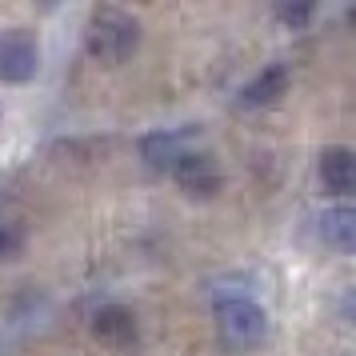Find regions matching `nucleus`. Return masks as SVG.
<instances>
[{
	"mask_svg": "<svg viewBox=\"0 0 356 356\" xmlns=\"http://www.w3.org/2000/svg\"><path fill=\"white\" fill-rule=\"evenodd\" d=\"M140 44V24L136 17H129L124 8H113V4H100L88 13V24H84V49L92 60L100 65H124Z\"/></svg>",
	"mask_w": 356,
	"mask_h": 356,
	"instance_id": "obj_1",
	"label": "nucleus"
},
{
	"mask_svg": "<svg viewBox=\"0 0 356 356\" xmlns=\"http://www.w3.org/2000/svg\"><path fill=\"white\" fill-rule=\"evenodd\" d=\"M216 332H220V344L232 348V353H248L257 348L264 332H268V316L264 308L244 300V296H220L216 300Z\"/></svg>",
	"mask_w": 356,
	"mask_h": 356,
	"instance_id": "obj_2",
	"label": "nucleus"
},
{
	"mask_svg": "<svg viewBox=\"0 0 356 356\" xmlns=\"http://www.w3.org/2000/svg\"><path fill=\"white\" fill-rule=\"evenodd\" d=\"M172 177H177V184L188 196H196V200H212V196L220 193V184H225L220 164L212 161L209 152H184V156L172 164Z\"/></svg>",
	"mask_w": 356,
	"mask_h": 356,
	"instance_id": "obj_3",
	"label": "nucleus"
},
{
	"mask_svg": "<svg viewBox=\"0 0 356 356\" xmlns=\"http://www.w3.org/2000/svg\"><path fill=\"white\" fill-rule=\"evenodd\" d=\"M40 68V52L29 33L0 36V81L4 84H29Z\"/></svg>",
	"mask_w": 356,
	"mask_h": 356,
	"instance_id": "obj_4",
	"label": "nucleus"
},
{
	"mask_svg": "<svg viewBox=\"0 0 356 356\" xmlns=\"http://www.w3.org/2000/svg\"><path fill=\"white\" fill-rule=\"evenodd\" d=\"M316 172H321V184H324V193L328 196H337V200L353 196V188H356V156H353V148H344V145L324 148Z\"/></svg>",
	"mask_w": 356,
	"mask_h": 356,
	"instance_id": "obj_5",
	"label": "nucleus"
},
{
	"mask_svg": "<svg viewBox=\"0 0 356 356\" xmlns=\"http://www.w3.org/2000/svg\"><path fill=\"white\" fill-rule=\"evenodd\" d=\"M92 332H97V340H104V344L124 348V344H132V340H136L140 324H136V316H132V308L104 305V308H97V316H92Z\"/></svg>",
	"mask_w": 356,
	"mask_h": 356,
	"instance_id": "obj_6",
	"label": "nucleus"
},
{
	"mask_svg": "<svg viewBox=\"0 0 356 356\" xmlns=\"http://www.w3.org/2000/svg\"><path fill=\"white\" fill-rule=\"evenodd\" d=\"M289 81H292L289 65H268V68H260L257 76L244 84L241 104H244V108H264V104H276V100L289 92Z\"/></svg>",
	"mask_w": 356,
	"mask_h": 356,
	"instance_id": "obj_7",
	"label": "nucleus"
},
{
	"mask_svg": "<svg viewBox=\"0 0 356 356\" xmlns=\"http://www.w3.org/2000/svg\"><path fill=\"white\" fill-rule=\"evenodd\" d=\"M184 140H188V132H148L145 140H140V156L148 161V168H156V172H172V164L188 152L184 148Z\"/></svg>",
	"mask_w": 356,
	"mask_h": 356,
	"instance_id": "obj_8",
	"label": "nucleus"
},
{
	"mask_svg": "<svg viewBox=\"0 0 356 356\" xmlns=\"http://www.w3.org/2000/svg\"><path fill=\"white\" fill-rule=\"evenodd\" d=\"M321 241L337 252H353L356 248V212L348 204H337L321 216Z\"/></svg>",
	"mask_w": 356,
	"mask_h": 356,
	"instance_id": "obj_9",
	"label": "nucleus"
},
{
	"mask_svg": "<svg viewBox=\"0 0 356 356\" xmlns=\"http://www.w3.org/2000/svg\"><path fill=\"white\" fill-rule=\"evenodd\" d=\"M20 244H24V236H20V228L13 225H0V260L4 257H17Z\"/></svg>",
	"mask_w": 356,
	"mask_h": 356,
	"instance_id": "obj_10",
	"label": "nucleus"
},
{
	"mask_svg": "<svg viewBox=\"0 0 356 356\" xmlns=\"http://www.w3.org/2000/svg\"><path fill=\"white\" fill-rule=\"evenodd\" d=\"M276 17L284 20V24H292V29H300V24L312 17V4H296V8H292V4H280V8H276Z\"/></svg>",
	"mask_w": 356,
	"mask_h": 356,
	"instance_id": "obj_11",
	"label": "nucleus"
}]
</instances>
